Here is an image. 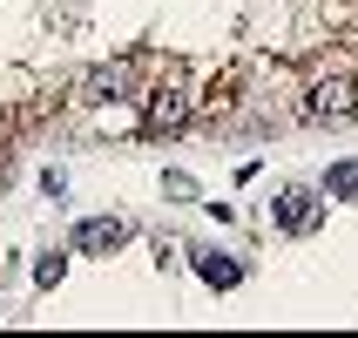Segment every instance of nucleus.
I'll use <instances>...</instances> for the list:
<instances>
[{
  "label": "nucleus",
  "mask_w": 358,
  "mask_h": 338,
  "mask_svg": "<svg viewBox=\"0 0 358 338\" xmlns=\"http://www.w3.org/2000/svg\"><path fill=\"white\" fill-rule=\"evenodd\" d=\"M324 197H358V162H338V169L324 176Z\"/></svg>",
  "instance_id": "obj_7"
},
{
  "label": "nucleus",
  "mask_w": 358,
  "mask_h": 338,
  "mask_svg": "<svg viewBox=\"0 0 358 338\" xmlns=\"http://www.w3.org/2000/svg\"><path fill=\"white\" fill-rule=\"evenodd\" d=\"M278 223L284 230H311V223H318V203L304 197V190H291V197L278 203Z\"/></svg>",
  "instance_id": "obj_5"
},
{
  "label": "nucleus",
  "mask_w": 358,
  "mask_h": 338,
  "mask_svg": "<svg viewBox=\"0 0 358 338\" xmlns=\"http://www.w3.org/2000/svg\"><path fill=\"white\" fill-rule=\"evenodd\" d=\"M61 271H68V258H41V264H34L41 284H61Z\"/></svg>",
  "instance_id": "obj_8"
},
{
  "label": "nucleus",
  "mask_w": 358,
  "mask_h": 338,
  "mask_svg": "<svg viewBox=\"0 0 358 338\" xmlns=\"http://www.w3.org/2000/svg\"><path fill=\"white\" fill-rule=\"evenodd\" d=\"M129 81H136V68H129V61H108V68H95V75H88V88H95V95H122Z\"/></svg>",
  "instance_id": "obj_6"
},
{
  "label": "nucleus",
  "mask_w": 358,
  "mask_h": 338,
  "mask_svg": "<svg viewBox=\"0 0 358 338\" xmlns=\"http://www.w3.org/2000/svg\"><path fill=\"white\" fill-rule=\"evenodd\" d=\"M122 237H129V230H122L115 217H88V223L75 230V244L88 251V258H108V251H122Z\"/></svg>",
  "instance_id": "obj_3"
},
{
  "label": "nucleus",
  "mask_w": 358,
  "mask_h": 338,
  "mask_svg": "<svg viewBox=\"0 0 358 338\" xmlns=\"http://www.w3.org/2000/svg\"><path fill=\"white\" fill-rule=\"evenodd\" d=\"M149 108H142V129L149 136H176L182 122H189V101L176 95V88H156V95H142Z\"/></svg>",
  "instance_id": "obj_2"
},
{
  "label": "nucleus",
  "mask_w": 358,
  "mask_h": 338,
  "mask_svg": "<svg viewBox=\"0 0 358 338\" xmlns=\"http://www.w3.org/2000/svg\"><path fill=\"white\" fill-rule=\"evenodd\" d=\"M196 278L210 284V291H230V284H237L243 271H237L230 258H223V251H196Z\"/></svg>",
  "instance_id": "obj_4"
},
{
  "label": "nucleus",
  "mask_w": 358,
  "mask_h": 338,
  "mask_svg": "<svg viewBox=\"0 0 358 338\" xmlns=\"http://www.w3.org/2000/svg\"><path fill=\"white\" fill-rule=\"evenodd\" d=\"M311 115H318V122H352L358 115V81L318 75V81H311Z\"/></svg>",
  "instance_id": "obj_1"
}]
</instances>
